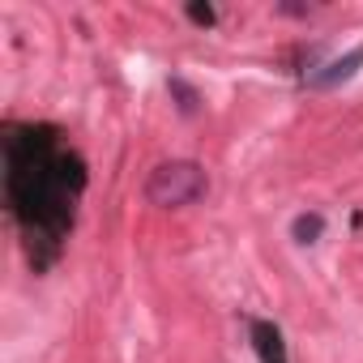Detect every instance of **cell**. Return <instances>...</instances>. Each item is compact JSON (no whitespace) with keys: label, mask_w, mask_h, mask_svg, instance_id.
<instances>
[{"label":"cell","mask_w":363,"mask_h":363,"mask_svg":"<svg viewBox=\"0 0 363 363\" xmlns=\"http://www.w3.org/2000/svg\"><path fill=\"white\" fill-rule=\"evenodd\" d=\"M0 154H5L9 218L22 231L30 265L48 269L77 223V201L86 193V158L65 141L56 124L35 120H9L0 128Z\"/></svg>","instance_id":"6da1fadb"},{"label":"cell","mask_w":363,"mask_h":363,"mask_svg":"<svg viewBox=\"0 0 363 363\" xmlns=\"http://www.w3.org/2000/svg\"><path fill=\"white\" fill-rule=\"evenodd\" d=\"M206 193V171L189 158H171L158 162L145 175V201L158 210H179V206H193Z\"/></svg>","instance_id":"7a4b0ae2"},{"label":"cell","mask_w":363,"mask_h":363,"mask_svg":"<svg viewBox=\"0 0 363 363\" xmlns=\"http://www.w3.org/2000/svg\"><path fill=\"white\" fill-rule=\"evenodd\" d=\"M248 337L261 354V363H286V342H282V329L274 320H248Z\"/></svg>","instance_id":"3957f363"},{"label":"cell","mask_w":363,"mask_h":363,"mask_svg":"<svg viewBox=\"0 0 363 363\" xmlns=\"http://www.w3.org/2000/svg\"><path fill=\"white\" fill-rule=\"evenodd\" d=\"M359 65H363V48H354V52H346L342 60L325 65V73H312V86H333V82H346Z\"/></svg>","instance_id":"277c9868"},{"label":"cell","mask_w":363,"mask_h":363,"mask_svg":"<svg viewBox=\"0 0 363 363\" xmlns=\"http://www.w3.org/2000/svg\"><path fill=\"white\" fill-rule=\"evenodd\" d=\"M316 235H320V214H303V218H295V240L312 244Z\"/></svg>","instance_id":"5b68a950"},{"label":"cell","mask_w":363,"mask_h":363,"mask_svg":"<svg viewBox=\"0 0 363 363\" xmlns=\"http://www.w3.org/2000/svg\"><path fill=\"white\" fill-rule=\"evenodd\" d=\"M189 18H193V22H206V26H210V22H214V9H210V5H189Z\"/></svg>","instance_id":"8992f818"}]
</instances>
